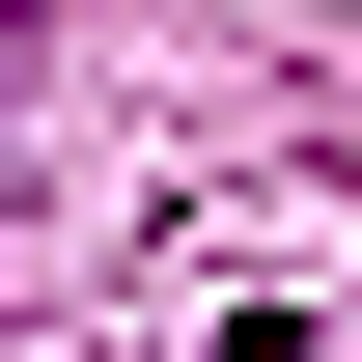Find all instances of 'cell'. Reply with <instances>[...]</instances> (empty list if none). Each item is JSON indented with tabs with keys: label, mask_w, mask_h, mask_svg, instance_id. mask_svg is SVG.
I'll list each match as a JSON object with an SVG mask.
<instances>
[{
	"label": "cell",
	"mask_w": 362,
	"mask_h": 362,
	"mask_svg": "<svg viewBox=\"0 0 362 362\" xmlns=\"http://www.w3.org/2000/svg\"><path fill=\"white\" fill-rule=\"evenodd\" d=\"M0 56H28V28H0Z\"/></svg>",
	"instance_id": "1"
}]
</instances>
